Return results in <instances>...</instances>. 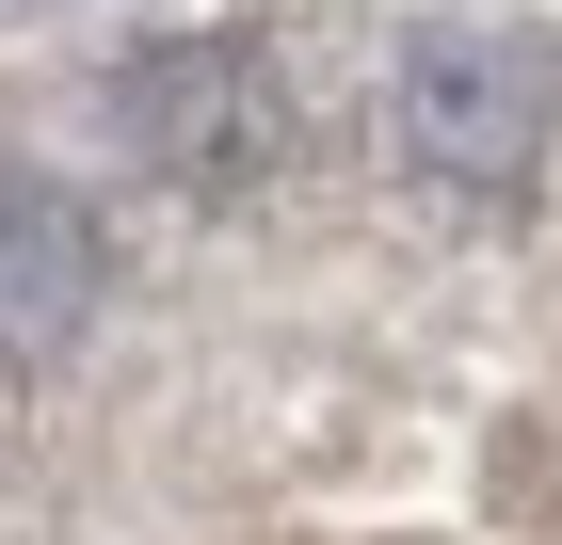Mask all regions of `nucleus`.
Masks as SVG:
<instances>
[{
  "label": "nucleus",
  "instance_id": "obj_1",
  "mask_svg": "<svg viewBox=\"0 0 562 545\" xmlns=\"http://www.w3.org/2000/svg\"><path fill=\"white\" fill-rule=\"evenodd\" d=\"M113 128L145 145V177H177V193H241V177H273V145H290V81H273V48L241 33H161L113 65Z\"/></svg>",
  "mask_w": 562,
  "mask_h": 545
},
{
  "label": "nucleus",
  "instance_id": "obj_2",
  "mask_svg": "<svg viewBox=\"0 0 562 545\" xmlns=\"http://www.w3.org/2000/svg\"><path fill=\"white\" fill-rule=\"evenodd\" d=\"M402 161L450 177V193H498V177H530V145H547V65H530L515 33H418L402 48Z\"/></svg>",
  "mask_w": 562,
  "mask_h": 545
},
{
  "label": "nucleus",
  "instance_id": "obj_3",
  "mask_svg": "<svg viewBox=\"0 0 562 545\" xmlns=\"http://www.w3.org/2000/svg\"><path fill=\"white\" fill-rule=\"evenodd\" d=\"M97 305V225L65 177H0V353H65Z\"/></svg>",
  "mask_w": 562,
  "mask_h": 545
}]
</instances>
